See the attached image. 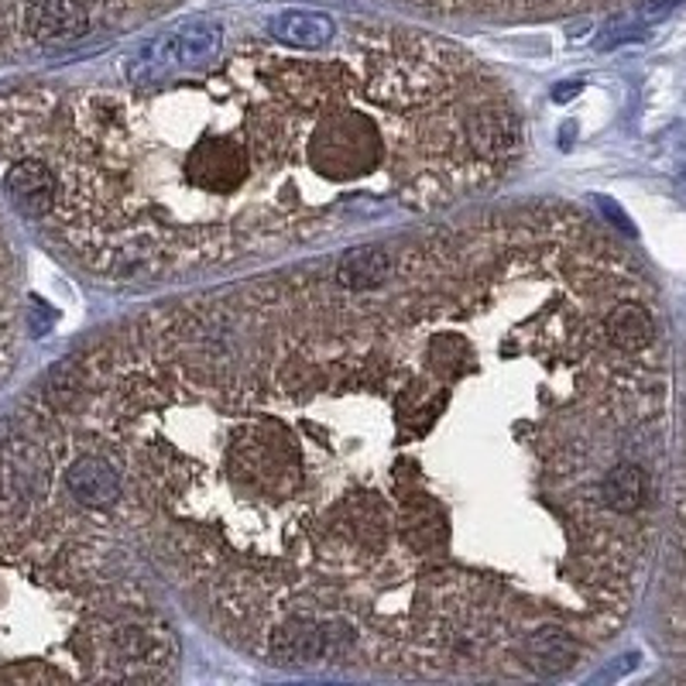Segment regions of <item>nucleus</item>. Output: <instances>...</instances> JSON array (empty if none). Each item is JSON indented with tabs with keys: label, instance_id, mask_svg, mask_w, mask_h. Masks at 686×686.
Masks as SVG:
<instances>
[{
	"label": "nucleus",
	"instance_id": "2",
	"mask_svg": "<svg viewBox=\"0 0 686 686\" xmlns=\"http://www.w3.org/2000/svg\"><path fill=\"white\" fill-rule=\"evenodd\" d=\"M4 189L18 207V213H24L28 220L53 217L56 199H59L56 168L48 165L45 159H18L4 172Z\"/></svg>",
	"mask_w": 686,
	"mask_h": 686
},
{
	"label": "nucleus",
	"instance_id": "1",
	"mask_svg": "<svg viewBox=\"0 0 686 686\" xmlns=\"http://www.w3.org/2000/svg\"><path fill=\"white\" fill-rule=\"evenodd\" d=\"M220 53V28L217 24H186L159 35L124 62L127 86H151L165 83L172 75H186L199 66L213 62Z\"/></svg>",
	"mask_w": 686,
	"mask_h": 686
},
{
	"label": "nucleus",
	"instance_id": "6",
	"mask_svg": "<svg viewBox=\"0 0 686 686\" xmlns=\"http://www.w3.org/2000/svg\"><path fill=\"white\" fill-rule=\"evenodd\" d=\"M601 501L612 515L628 519L649 501V477L639 464L618 461L601 474Z\"/></svg>",
	"mask_w": 686,
	"mask_h": 686
},
{
	"label": "nucleus",
	"instance_id": "5",
	"mask_svg": "<svg viewBox=\"0 0 686 686\" xmlns=\"http://www.w3.org/2000/svg\"><path fill=\"white\" fill-rule=\"evenodd\" d=\"M66 488L72 501L86 508H111L124 495L117 467H111L100 453H86L80 461H72V467L66 470Z\"/></svg>",
	"mask_w": 686,
	"mask_h": 686
},
{
	"label": "nucleus",
	"instance_id": "8",
	"mask_svg": "<svg viewBox=\"0 0 686 686\" xmlns=\"http://www.w3.org/2000/svg\"><path fill=\"white\" fill-rule=\"evenodd\" d=\"M392 254L385 247H353L337 265V282L347 292H374L392 278Z\"/></svg>",
	"mask_w": 686,
	"mask_h": 686
},
{
	"label": "nucleus",
	"instance_id": "3",
	"mask_svg": "<svg viewBox=\"0 0 686 686\" xmlns=\"http://www.w3.org/2000/svg\"><path fill=\"white\" fill-rule=\"evenodd\" d=\"M21 24L35 42L62 45L90 32V11L83 0H32L21 14Z\"/></svg>",
	"mask_w": 686,
	"mask_h": 686
},
{
	"label": "nucleus",
	"instance_id": "4",
	"mask_svg": "<svg viewBox=\"0 0 686 686\" xmlns=\"http://www.w3.org/2000/svg\"><path fill=\"white\" fill-rule=\"evenodd\" d=\"M604 334L625 353H649L659 334V323L642 299H618L604 313Z\"/></svg>",
	"mask_w": 686,
	"mask_h": 686
},
{
	"label": "nucleus",
	"instance_id": "7",
	"mask_svg": "<svg viewBox=\"0 0 686 686\" xmlns=\"http://www.w3.org/2000/svg\"><path fill=\"white\" fill-rule=\"evenodd\" d=\"M268 35L275 42H282L286 48H323L334 42L337 35V24L329 14H319V11H282L275 14L271 24H268Z\"/></svg>",
	"mask_w": 686,
	"mask_h": 686
}]
</instances>
